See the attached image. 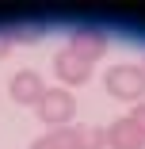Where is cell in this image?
<instances>
[{
  "label": "cell",
  "mask_w": 145,
  "mask_h": 149,
  "mask_svg": "<svg viewBox=\"0 0 145 149\" xmlns=\"http://www.w3.org/2000/svg\"><path fill=\"white\" fill-rule=\"evenodd\" d=\"M69 107H73V100L65 92H50L46 103H42V118H46V123H61V118L69 115Z\"/></svg>",
  "instance_id": "6da1fadb"
}]
</instances>
